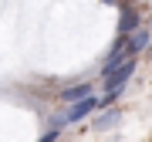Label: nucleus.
<instances>
[{"instance_id":"1","label":"nucleus","mask_w":152,"mask_h":142,"mask_svg":"<svg viewBox=\"0 0 152 142\" xmlns=\"http://www.w3.org/2000/svg\"><path fill=\"white\" fill-rule=\"evenodd\" d=\"M95 108H98V98H95V95H88V98H81V102H71V108L61 115V119H54V129H61V125H75V122L88 119Z\"/></svg>"},{"instance_id":"2","label":"nucleus","mask_w":152,"mask_h":142,"mask_svg":"<svg viewBox=\"0 0 152 142\" xmlns=\"http://www.w3.org/2000/svg\"><path fill=\"white\" fill-rule=\"evenodd\" d=\"M145 44H149V31H142V27H139L135 34H132V37H129V34H125V51H129L132 58H135L139 51L145 48Z\"/></svg>"},{"instance_id":"3","label":"nucleus","mask_w":152,"mask_h":142,"mask_svg":"<svg viewBox=\"0 0 152 142\" xmlns=\"http://www.w3.org/2000/svg\"><path fill=\"white\" fill-rule=\"evenodd\" d=\"M88 95H91V85L88 81H81V85H71V88H64V91H61V102H81V98H88Z\"/></svg>"},{"instance_id":"4","label":"nucleus","mask_w":152,"mask_h":142,"mask_svg":"<svg viewBox=\"0 0 152 142\" xmlns=\"http://www.w3.org/2000/svg\"><path fill=\"white\" fill-rule=\"evenodd\" d=\"M132 27H139V14L135 10H122V24H118V37H125Z\"/></svg>"},{"instance_id":"5","label":"nucleus","mask_w":152,"mask_h":142,"mask_svg":"<svg viewBox=\"0 0 152 142\" xmlns=\"http://www.w3.org/2000/svg\"><path fill=\"white\" fill-rule=\"evenodd\" d=\"M115 122H118V112L108 108V112H98V119H95V129H112Z\"/></svg>"},{"instance_id":"6","label":"nucleus","mask_w":152,"mask_h":142,"mask_svg":"<svg viewBox=\"0 0 152 142\" xmlns=\"http://www.w3.org/2000/svg\"><path fill=\"white\" fill-rule=\"evenodd\" d=\"M54 139H58V132H54V129H51V132H48V135H44L41 142H54Z\"/></svg>"},{"instance_id":"7","label":"nucleus","mask_w":152,"mask_h":142,"mask_svg":"<svg viewBox=\"0 0 152 142\" xmlns=\"http://www.w3.org/2000/svg\"><path fill=\"white\" fill-rule=\"evenodd\" d=\"M102 4H118V0H102Z\"/></svg>"}]
</instances>
